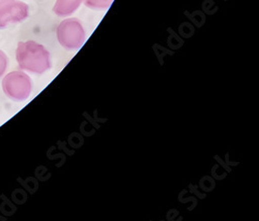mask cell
Here are the masks:
<instances>
[{
  "label": "cell",
  "mask_w": 259,
  "mask_h": 221,
  "mask_svg": "<svg viewBox=\"0 0 259 221\" xmlns=\"http://www.w3.org/2000/svg\"><path fill=\"white\" fill-rule=\"evenodd\" d=\"M28 16V6L22 2L14 0L0 7V29L11 24L19 23Z\"/></svg>",
  "instance_id": "4"
},
{
  "label": "cell",
  "mask_w": 259,
  "mask_h": 221,
  "mask_svg": "<svg viewBox=\"0 0 259 221\" xmlns=\"http://www.w3.org/2000/svg\"><path fill=\"white\" fill-rule=\"evenodd\" d=\"M16 58L21 70L34 74L45 73L51 66L49 51L34 40L20 41Z\"/></svg>",
  "instance_id": "1"
},
{
  "label": "cell",
  "mask_w": 259,
  "mask_h": 221,
  "mask_svg": "<svg viewBox=\"0 0 259 221\" xmlns=\"http://www.w3.org/2000/svg\"><path fill=\"white\" fill-rule=\"evenodd\" d=\"M113 2L114 0H84V4L94 10H105L109 8Z\"/></svg>",
  "instance_id": "6"
},
{
  "label": "cell",
  "mask_w": 259,
  "mask_h": 221,
  "mask_svg": "<svg viewBox=\"0 0 259 221\" xmlns=\"http://www.w3.org/2000/svg\"><path fill=\"white\" fill-rule=\"evenodd\" d=\"M8 63H9L8 56L5 54V52L0 50V77H3L5 75L8 68Z\"/></svg>",
  "instance_id": "7"
},
{
  "label": "cell",
  "mask_w": 259,
  "mask_h": 221,
  "mask_svg": "<svg viewBox=\"0 0 259 221\" xmlns=\"http://www.w3.org/2000/svg\"><path fill=\"white\" fill-rule=\"evenodd\" d=\"M57 39L67 50H77L85 41V31L78 19L63 20L57 27Z\"/></svg>",
  "instance_id": "2"
},
{
  "label": "cell",
  "mask_w": 259,
  "mask_h": 221,
  "mask_svg": "<svg viewBox=\"0 0 259 221\" xmlns=\"http://www.w3.org/2000/svg\"><path fill=\"white\" fill-rule=\"evenodd\" d=\"M84 0H56L53 12L59 17H67L77 11Z\"/></svg>",
  "instance_id": "5"
},
{
  "label": "cell",
  "mask_w": 259,
  "mask_h": 221,
  "mask_svg": "<svg viewBox=\"0 0 259 221\" xmlns=\"http://www.w3.org/2000/svg\"><path fill=\"white\" fill-rule=\"evenodd\" d=\"M3 89L11 99L23 101L31 93L32 83L27 74L24 72H12L7 75L3 81Z\"/></svg>",
  "instance_id": "3"
},
{
  "label": "cell",
  "mask_w": 259,
  "mask_h": 221,
  "mask_svg": "<svg viewBox=\"0 0 259 221\" xmlns=\"http://www.w3.org/2000/svg\"><path fill=\"white\" fill-rule=\"evenodd\" d=\"M11 2H14V0H0V7H3V6H5V5H7Z\"/></svg>",
  "instance_id": "8"
}]
</instances>
